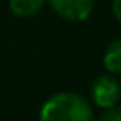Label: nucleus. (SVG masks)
Instances as JSON below:
<instances>
[{"instance_id":"obj_1","label":"nucleus","mask_w":121,"mask_h":121,"mask_svg":"<svg viewBox=\"0 0 121 121\" xmlns=\"http://www.w3.org/2000/svg\"><path fill=\"white\" fill-rule=\"evenodd\" d=\"M38 121H95V109L83 95L60 91L45 99Z\"/></svg>"},{"instance_id":"obj_2","label":"nucleus","mask_w":121,"mask_h":121,"mask_svg":"<svg viewBox=\"0 0 121 121\" xmlns=\"http://www.w3.org/2000/svg\"><path fill=\"white\" fill-rule=\"evenodd\" d=\"M91 101L101 109L116 106L121 99V83L113 75H101L91 83Z\"/></svg>"},{"instance_id":"obj_3","label":"nucleus","mask_w":121,"mask_h":121,"mask_svg":"<svg viewBox=\"0 0 121 121\" xmlns=\"http://www.w3.org/2000/svg\"><path fill=\"white\" fill-rule=\"evenodd\" d=\"M50 7L61 18L80 23L91 17L95 9V0H47Z\"/></svg>"},{"instance_id":"obj_4","label":"nucleus","mask_w":121,"mask_h":121,"mask_svg":"<svg viewBox=\"0 0 121 121\" xmlns=\"http://www.w3.org/2000/svg\"><path fill=\"white\" fill-rule=\"evenodd\" d=\"M47 0H9L10 12L18 18H30L42 12Z\"/></svg>"},{"instance_id":"obj_5","label":"nucleus","mask_w":121,"mask_h":121,"mask_svg":"<svg viewBox=\"0 0 121 121\" xmlns=\"http://www.w3.org/2000/svg\"><path fill=\"white\" fill-rule=\"evenodd\" d=\"M103 66L113 76L121 75V38L113 40L103 55Z\"/></svg>"},{"instance_id":"obj_6","label":"nucleus","mask_w":121,"mask_h":121,"mask_svg":"<svg viewBox=\"0 0 121 121\" xmlns=\"http://www.w3.org/2000/svg\"><path fill=\"white\" fill-rule=\"evenodd\" d=\"M98 121H121V104L104 109L103 114L98 118Z\"/></svg>"},{"instance_id":"obj_7","label":"nucleus","mask_w":121,"mask_h":121,"mask_svg":"<svg viewBox=\"0 0 121 121\" xmlns=\"http://www.w3.org/2000/svg\"><path fill=\"white\" fill-rule=\"evenodd\" d=\"M111 10H113L114 18L121 23V0H113V4H111Z\"/></svg>"}]
</instances>
